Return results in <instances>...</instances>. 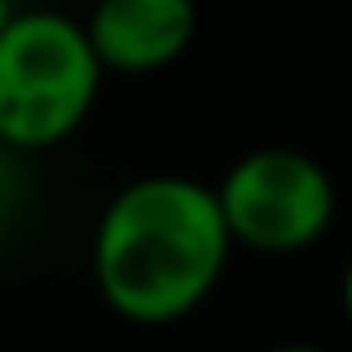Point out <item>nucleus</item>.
<instances>
[{
  "mask_svg": "<svg viewBox=\"0 0 352 352\" xmlns=\"http://www.w3.org/2000/svg\"><path fill=\"white\" fill-rule=\"evenodd\" d=\"M87 34L107 73L145 78L188 54L198 34V6L193 0H97Z\"/></svg>",
  "mask_w": 352,
  "mask_h": 352,
  "instance_id": "nucleus-4",
  "label": "nucleus"
},
{
  "mask_svg": "<svg viewBox=\"0 0 352 352\" xmlns=\"http://www.w3.org/2000/svg\"><path fill=\"white\" fill-rule=\"evenodd\" d=\"M102 58L87 25L58 10L10 15L0 34V145L54 150L92 111Z\"/></svg>",
  "mask_w": 352,
  "mask_h": 352,
  "instance_id": "nucleus-2",
  "label": "nucleus"
},
{
  "mask_svg": "<svg viewBox=\"0 0 352 352\" xmlns=\"http://www.w3.org/2000/svg\"><path fill=\"white\" fill-rule=\"evenodd\" d=\"M338 299H342V314H347V323H352V256H347V265H342V285H338Z\"/></svg>",
  "mask_w": 352,
  "mask_h": 352,
  "instance_id": "nucleus-5",
  "label": "nucleus"
},
{
  "mask_svg": "<svg viewBox=\"0 0 352 352\" xmlns=\"http://www.w3.org/2000/svg\"><path fill=\"white\" fill-rule=\"evenodd\" d=\"M212 188L232 241L256 256H299L318 246L338 217L333 174L289 145H261L241 155Z\"/></svg>",
  "mask_w": 352,
  "mask_h": 352,
  "instance_id": "nucleus-3",
  "label": "nucleus"
},
{
  "mask_svg": "<svg viewBox=\"0 0 352 352\" xmlns=\"http://www.w3.org/2000/svg\"><path fill=\"white\" fill-rule=\"evenodd\" d=\"M10 15H15V10H10V0H0V34H6V25H10Z\"/></svg>",
  "mask_w": 352,
  "mask_h": 352,
  "instance_id": "nucleus-7",
  "label": "nucleus"
},
{
  "mask_svg": "<svg viewBox=\"0 0 352 352\" xmlns=\"http://www.w3.org/2000/svg\"><path fill=\"white\" fill-rule=\"evenodd\" d=\"M236 241L217 188L188 174L131 179L97 217L92 285L111 314L140 328L188 318L227 275Z\"/></svg>",
  "mask_w": 352,
  "mask_h": 352,
  "instance_id": "nucleus-1",
  "label": "nucleus"
},
{
  "mask_svg": "<svg viewBox=\"0 0 352 352\" xmlns=\"http://www.w3.org/2000/svg\"><path fill=\"white\" fill-rule=\"evenodd\" d=\"M265 352H328V347H314V342H280V347H265Z\"/></svg>",
  "mask_w": 352,
  "mask_h": 352,
  "instance_id": "nucleus-6",
  "label": "nucleus"
}]
</instances>
